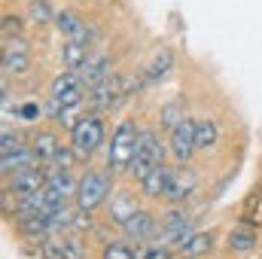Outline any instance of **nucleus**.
Returning <instances> with one entry per match:
<instances>
[{
	"instance_id": "nucleus-1",
	"label": "nucleus",
	"mask_w": 262,
	"mask_h": 259,
	"mask_svg": "<svg viewBox=\"0 0 262 259\" xmlns=\"http://www.w3.org/2000/svg\"><path fill=\"white\" fill-rule=\"evenodd\" d=\"M137 140H140V128L134 125V119H122L107 146V171L110 174H128L134 153H137Z\"/></svg>"
},
{
	"instance_id": "nucleus-2",
	"label": "nucleus",
	"mask_w": 262,
	"mask_h": 259,
	"mask_svg": "<svg viewBox=\"0 0 262 259\" xmlns=\"http://www.w3.org/2000/svg\"><path fill=\"white\" fill-rule=\"evenodd\" d=\"M110 195H113V180H110V174H107V171L89 168V171L79 177V183H76L73 204H76V210L92 213V210H98L101 204H107Z\"/></svg>"
},
{
	"instance_id": "nucleus-3",
	"label": "nucleus",
	"mask_w": 262,
	"mask_h": 259,
	"mask_svg": "<svg viewBox=\"0 0 262 259\" xmlns=\"http://www.w3.org/2000/svg\"><path fill=\"white\" fill-rule=\"evenodd\" d=\"M104 143V116L101 113H82L79 122L70 128V149L76 153V159H89L101 149Z\"/></svg>"
},
{
	"instance_id": "nucleus-4",
	"label": "nucleus",
	"mask_w": 262,
	"mask_h": 259,
	"mask_svg": "<svg viewBox=\"0 0 262 259\" xmlns=\"http://www.w3.org/2000/svg\"><path fill=\"white\" fill-rule=\"evenodd\" d=\"M165 162V143L159 137V131L152 128H140V140H137V153H134V162H131V177L140 183L152 168H159Z\"/></svg>"
},
{
	"instance_id": "nucleus-5",
	"label": "nucleus",
	"mask_w": 262,
	"mask_h": 259,
	"mask_svg": "<svg viewBox=\"0 0 262 259\" xmlns=\"http://www.w3.org/2000/svg\"><path fill=\"white\" fill-rule=\"evenodd\" d=\"M82 89H85V85H82V79H79L76 70H64V73H58V76L52 79V85H49V107H52V116H55L58 110H64V107L85 104Z\"/></svg>"
},
{
	"instance_id": "nucleus-6",
	"label": "nucleus",
	"mask_w": 262,
	"mask_h": 259,
	"mask_svg": "<svg viewBox=\"0 0 262 259\" xmlns=\"http://www.w3.org/2000/svg\"><path fill=\"white\" fill-rule=\"evenodd\" d=\"M128 79L125 76H119V73H113L110 79H104L101 85H95V89H89V107L95 110V113H104V110H113L116 104H122L125 98H128Z\"/></svg>"
},
{
	"instance_id": "nucleus-7",
	"label": "nucleus",
	"mask_w": 262,
	"mask_h": 259,
	"mask_svg": "<svg viewBox=\"0 0 262 259\" xmlns=\"http://www.w3.org/2000/svg\"><path fill=\"white\" fill-rule=\"evenodd\" d=\"M189 235H192V217L177 204V207H171V210L162 217L156 238H159L162 244H168V247H180Z\"/></svg>"
},
{
	"instance_id": "nucleus-8",
	"label": "nucleus",
	"mask_w": 262,
	"mask_h": 259,
	"mask_svg": "<svg viewBox=\"0 0 262 259\" xmlns=\"http://www.w3.org/2000/svg\"><path fill=\"white\" fill-rule=\"evenodd\" d=\"M46 183H49V168L46 165H31V168H21V171L12 174L9 195L28 198V195H37L40 189H46Z\"/></svg>"
},
{
	"instance_id": "nucleus-9",
	"label": "nucleus",
	"mask_w": 262,
	"mask_h": 259,
	"mask_svg": "<svg viewBox=\"0 0 262 259\" xmlns=\"http://www.w3.org/2000/svg\"><path fill=\"white\" fill-rule=\"evenodd\" d=\"M122 235H125V241H134V244H146V241H152L156 235H159V220H156V213H149V210H137L131 220H125L122 226Z\"/></svg>"
},
{
	"instance_id": "nucleus-10",
	"label": "nucleus",
	"mask_w": 262,
	"mask_h": 259,
	"mask_svg": "<svg viewBox=\"0 0 262 259\" xmlns=\"http://www.w3.org/2000/svg\"><path fill=\"white\" fill-rule=\"evenodd\" d=\"M168 153H171L180 165H186V162L198 153V146H195V119H183L177 128L171 131Z\"/></svg>"
},
{
	"instance_id": "nucleus-11",
	"label": "nucleus",
	"mask_w": 262,
	"mask_h": 259,
	"mask_svg": "<svg viewBox=\"0 0 262 259\" xmlns=\"http://www.w3.org/2000/svg\"><path fill=\"white\" fill-rule=\"evenodd\" d=\"M76 73H79V79H82L85 89H95V85H101L104 79L113 76V70H110V58H107V55H98V52H92L89 61L79 67Z\"/></svg>"
},
{
	"instance_id": "nucleus-12",
	"label": "nucleus",
	"mask_w": 262,
	"mask_h": 259,
	"mask_svg": "<svg viewBox=\"0 0 262 259\" xmlns=\"http://www.w3.org/2000/svg\"><path fill=\"white\" fill-rule=\"evenodd\" d=\"M55 31H58L64 40H82V43L92 40V28H89L76 12H70V9H61V12L55 15Z\"/></svg>"
},
{
	"instance_id": "nucleus-13",
	"label": "nucleus",
	"mask_w": 262,
	"mask_h": 259,
	"mask_svg": "<svg viewBox=\"0 0 262 259\" xmlns=\"http://www.w3.org/2000/svg\"><path fill=\"white\" fill-rule=\"evenodd\" d=\"M171 180H174V168H168L165 162L159 168H152L143 180H140V189L146 198H165L168 189H171Z\"/></svg>"
},
{
	"instance_id": "nucleus-14",
	"label": "nucleus",
	"mask_w": 262,
	"mask_h": 259,
	"mask_svg": "<svg viewBox=\"0 0 262 259\" xmlns=\"http://www.w3.org/2000/svg\"><path fill=\"white\" fill-rule=\"evenodd\" d=\"M198 186V174L192 171V168H180V171H174V180H171V189H168V201L171 204H183L189 195L195 192Z\"/></svg>"
},
{
	"instance_id": "nucleus-15",
	"label": "nucleus",
	"mask_w": 262,
	"mask_h": 259,
	"mask_svg": "<svg viewBox=\"0 0 262 259\" xmlns=\"http://www.w3.org/2000/svg\"><path fill=\"white\" fill-rule=\"evenodd\" d=\"M171 70H174V52L165 46V49H159V52L152 55V61L146 64V70H143V85H156V82L168 79Z\"/></svg>"
},
{
	"instance_id": "nucleus-16",
	"label": "nucleus",
	"mask_w": 262,
	"mask_h": 259,
	"mask_svg": "<svg viewBox=\"0 0 262 259\" xmlns=\"http://www.w3.org/2000/svg\"><path fill=\"white\" fill-rule=\"evenodd\" d=\"M107 204H110V220H113L116 226H122L125 220H131V217L140 210V207H137V198H134L128 189H119V192H113Z\"/></svg>"
},
{
	"instance_id": "nucleus-17",
	"label": "nucleus",
	"mask_w": 262,
	"mask_h": 259,
	"mask_svg": "<svg viewBox=\"0 0 262 259\" xmlns=\"http://www.w3.org/2000/svg\"><path fill=\"white\" fill-rule=\"evenodd\" d=\"M31 149L37 153L40 165H49V162H55V153L61 149V143H58V137L52 131H37L34 140H31Z\"/></svg>"
},
{
	"instance_id": "nucleus-18",
	"label": "nucleus",
	"mask_w": 262,
	"mask_h": 259,
	"mask_svg": "<svg viewBox=\"0 0 262 259\" xmlns=\"http://www.w3.org/2000/svg\"><path fill=\"white\" fill-rule=\"evenodd\" d=\"M31 165H40V162H37V153H34L31 146H21V149H15V153H9V156L0 159V171H3V177H12L15 171L31 168Z\"/></svg>"
},
{
	"instance_id": "nucleus-19",
	"label": "nucleus",
	"mask_w": 262,
	"mask_h": 259,
	"mask_svg": "<svg viewBox=\"0 0 262 259\" xmlns=\"http://www.w3.org/2000/svg\"><path fill=\"white\" fill-rule=\"evenodd\" d=\"M210 247H213V235H210V232H192V235L177 247V253L183 259H198V256H204Z\"/></svg>"
},
{
	"instance_id": "nucleus-20",
	"label": "nucleus",
	"mask_w": 262,
	"mask_h": 259,
	"mask_svg": "<svg viewBox=\"0 0 262 259\" xmlns=\"http://www.w3.org/2000/svg\"><path fill=\"white\" fill-rule=\"evenodd\" d=\"M61 55H64V67L67 70H79V67L89 61V43H82V40H67L64 49H61Z\"/></svg>"
},
{
	"instance_id": "nucleus-21",
	"label": "nucleus",
	"mask_w": 262,
	"mask_h": 259,
	"mask_svg": "<svg viewBox=\"0 0 262 259\" xmlns=\"http://www.w3.org/2000/svg\"><path fill=\"white\" fill-rule=\"evenodd\" d=\"M220 140V125L213 119H195V146L198 149H210Z\"/></svg>"
},
{
	"instance_id": "nucleus-22",
	"label": "nucleus",
	"mask_w": 262,
	"mask_h": 259,
	"mask_svg": "<svg viewBox=\"0 0 262 259\" xmlns=\"http://www.w3.org/2000/svg\"><path fill=\"white\" fill-rule=\"evenodd\" d=\"M28 67H31V52L3 49V76H15V73H25Z\"/></svg>"
},
{
	"instance_id": "nucleus-23",
	"label": "nucleus",
	"mask_w": 262,
	"mask_h": 259,
	"mask_svg": "<svg viewBox=\"0 0 262 259\" xmlns=\"http://www.w3.org/2000/svg\"><path fill=\"white\" fill-rule=\"evenodd\" d=\"M55 15H58V12L52 9L49 0H28V18H31L34 25H52Z\"/></svg>"
},
{
	"instance_id": "nucleus-24",
	"label": "nucleus",
	"mask_w": 262,
	"mask_h": 259,
	"mask_svg": "<svg viewBox=\"0 0 262 259\" xmlns=\"http://www.w3.org/2000/svg\"><path fill=\"white\" fill-rule=\"evenodd\" d=\"M183 119L186 116H183V104L180 101H171V104H165L159 110V128H165V131H174Z\"/></svg>"
},
{
	"instance_id": "nucleus-25",
	"label": "nucleus",
	"mask_w": 262,
	"mask_h": 259,
	"mask_svg": "<svg viewBox=\"0 0 262 259\" xmlns=\"http://www.w3.org/2000/svg\"><path fill=\"white\" fill-rule=\"evenodd\" d=\"M134 259H171V247L162 244L159 238H152V241L134 247Z\"/></svg>"
},
{
	"instance_id": "nucleus-26",
	"label": "nucleus",
	"mask_w": 262,
	"mask_h": 259,
	"mask_svg": "<svg viewBox=\"0 0 262 259\" xmlns=\"http://www.w3.org/2000/svg\"><path fill=\"white\" fill-rule=\"evenodd\" d=\"M229 247H232L235 253L253 250V247H256V232H250V229H235V232L229 235Z\"/></svg>"
},
{
	"instance_id": "nucleus-27",
	"label": "nucleus",
	"mask_w": 262,
	"mask_h": 259,
	"mask_svg": "<svg viewBox=\"0 0 262 259\" xmlns=\"http://www.w3.org/2000/svg\"><path fill=\"white\" fill-rule=\"evenodd\" d=\"M101 259H134V250L128 241H107L101 250Z\"/></svg>"
},
{
	"instance_id": "nucleus-28",
	"label": "nucleus",
	"mask_w": 262,
	"mask_h": 259,
	"mask_svg": "<svg viewBox=\"0 0 262 259\" xmlns=\"http://www.w3.org/2000/svg\"><path fill=\"white\" fill-rule=\"evenodd\" d=\"M61 250H64V259H85V244L76 235H61Z\"/></svg>"
},
{
	"instance_id": "nucleus-29",
	"label": "nucleus",
	"mask_w": 262,
	"mask_h": 259,
	"mask_svg": "<svg viewBox=\"0 0 262 259\" xmlns=\"http://www.w3.org/2000/svg\"><path fill=\"white\" fill-rule=\"evenodd\" d=\"M40 253L43 259H64V250H61V235H49L40 241Z\"/></svg>"
},
{
	"instance_id": "nucleus-30",
	"label": "nucleus",
	"mask_w": 262,
	"mask_h": 259,
	"mask_svg": "<svg viewBox=\"0 0 262 259\" xmlns=\"http://www.w3.org/2000/svg\"><path fill=\"white\" fill-rule=\"evenodd\" d=\"M6 37H21V18L18 15H3V40Z\"/></svg>"
},
{
	"instance_id": "nucleus-31",
	"label": "nucleus",
	"mask_w": 262,
	"mask_h": 259,
	"mask_svg": "<svg viewBox=\"0 0 262 259\" xmlns=\"http://www.w3.org/2000/svg\"><path fill=\"white\" fill-rule=\"evenodd\" d=\"M40 104H34V101H25L21 107H18V119L21 122H34V119H40Z\"/></svg>"
},
{
	"instance_id": "nucleus-32",
	"label": "nucleus",
	"mask_w": 262,
	"mask_h": 259,
	"mask_svg": "<svg viewBox=\"0 0 262 259\" xmlns=\"http://www.w3.org/2000/svg\"><path fill=\"white\" fill-rule=\"evenodd\" d=\"M21 146H25V143H21L18 134H9V128H3V146H0L3 156H9V153H15V149H21Z\"/></svg>"
}]
</instances>
